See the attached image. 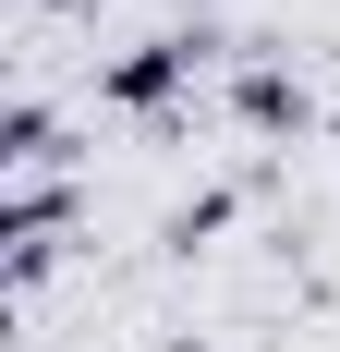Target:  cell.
Instances as JSON below:
<instances>
[{
    "label": "cell",
    "instance_id": "7a4b0ae2",
    "mask_svg": "<svg viewBox=\"0 0 340 352\" xmlns=\"http://www.w3.org/2000/svg\"><path fill=\"white\" fill-rule=\"evenodd\" d=\"M243 122H255V134H292V122H304V85H292V73H243Z\"/></svg>",
    "mask_w": 340,
    "mask_h": 352
},
{
    "label": "cell",
    "instance_id": "6da1fadb",
    "mask_svg": "<svg viewBox=\"0 0 340 352\" xmlns=\"http://www.w3.org/2000/svg\"><path fill=\"white\" fill-rule=\"evenodd\" d=\"M206 49H219V36H146V49H134V61H109L98 73V98L109 109H158V98H182V85H195V73H206Z\"/></svg>",
    "mask_w": 340,
    "mask_h": 352
}]
</instances>
